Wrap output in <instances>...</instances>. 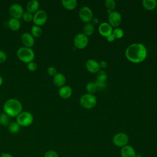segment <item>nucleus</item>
I'll list each match as a JSON object with an SVG mask.
<instances>
[{
	"instance_id": "nucleus-1",
	"label": "nucleus",
	"mask_w": 157,
	"mask_h": 157,
	"mask_svg": "<svg viewBox=\"0 0 157 157\" xmlns=\"http://www.w3.org/2000/svg\"><path fill=\"white\" fill-rule=\"evenodd\" d=\"M147 49L145 46L139 43L132 44L128 47L125 52L127 59L132 63H140L147 56Z\"/></svg>"
},
{
	"instance_id": "nucleus-2",
	"label": "nucleus",
	"mask_w": 157,
	"mask_h": 157,
	"mask_svg": "<svg viewBox=\"0 0 157 157\" xmlns=\"http://www.w3.org/2000/svg\"><path fill=\"white\" fill-rule=\"evenodd\" d=\"M4 113L10 117H17L22 110L21 103L16 99H9L6 101L3 106Z\"/></svg>"
},
{
	"instance_id": "nucleus-3",
	"label": "nucleus",
	"mask_w": 157,
	"mask_h": 157,
	"mask_svg": "<svg viewBox=\"0 0 157 157\" xmlns=\"http://www.w3.org/2000/svg\"><path fill=\"white\" fill-rule=\"evenodd\" d=\"M17 55L20 61L25 63H29L33 61L35 58L34 51L31 48L26 47H22L18 48L17 52Z\"/></svg>"
},
{
	"instance_id": "nucleus-4",
	"label": "nucleus",
	"mask_w": 157,
	"mask_h": 157,
	"mask_svg": "<svg viewBox=\"0 0 157 157\" xmlns=\"http://www.w3.org/2000/svg\"><path fill=\"white\" fill-rule=\"evenodd\" d=\"M97 103L96 98L91 94H85L80 99V105L85 109H90L93 108Z\"/></svg>"
},
{
	"instance_id": "nucleus-5",
	"label": "nucleus",
	"mask_w": 157,
	"mask_h": 157,
	"mask_svg": "<svg viewBox=\"0 0 157 157\" xmlns=\"http://www.w3.org/2000/svg\"><path fill=\"white\" fill-rule=\"evenodd\" d=\"M33 116L29 112H21L17 117V122L20 126L27 127L33 122Z\"/></svg>"
},
{
	"instance_id": "nucleus-6",
	"label": "nucleus",
	"mask_w": 157,
	"mask_h": 157,
	"mask_svg": "<svg viewBox=\"0 0 157 157\" xmlns=\"http://www.w3.org/2000/svg\"><path fill=\"white\" fill-rule=\"evenodd\" d=\"M129 142L128 136L124 132H118L115 134L112 138V142L114 145L118 147H123L128 145Z\"/></svg>"
},
{
	"instance_id": "nucleus-7",
	"label": "nucleus",
	"mask_w": 157,
	"mask_h": 157,
	"mask_svg": "<svg viewBox=\"0 0 157 157\" xmlns=\"http://www.w3.org/2000/svg\"><path fill=\"white\" fill-rule=\"evenodd\" d=\"M47 20V14L44 10H38L33 15V21L37 26H42L44 25Z\"/></svg>"
},
{
	"instance_id": "nucleus-8",
	"label": "nucleus",
	"mask_w": 157,
	"mask_h": 157,
	"mask_svg": "<svg viewBox=\"0 0 157 157\" xmlns=\"http://www.w3.org/2000/svg\"><path fill=\"white\" fill-rule=\"evenodd\" d=\"M9 13L12 18L19 19L20 18L22 17L24 10L22 6L20 4L14 3L10 6Z\"/></svg>"
},
{
	"instance_id": "nucleus-9",
	"label": "nucleus",
	"mask_w": 157,
	"mask_h": 157,
	"mask_svg": "<svg viewBox=\"0 0 157 157\" xmlns=\"http://www.w3.org/2000/svg\"><path fill=\"white\" fill-rule=\"evenodd\" d=\"M80 20L85 23H89L93 19V12L88 7H82L78 12Z\"/></svg>"
},
{
	"instance_id": "nucleus-10",
	"label": "nucleus",
	"mask_w": 157,
	"mask_h": 157,
	"mask_svg": "<svg viewBox=\"0 0 157 157\" xmlns=\"http://www.w3.org/2000/svg\"><path fill=\"white\" fill-rule=\"evenodd\" d=\"M74 45L75 46L79 49L84 48L88 43V37L83 33H80L76 35L74 38Z\"/></svg>"
},
{
	"instance_id": "nucleus-11",
	"label": "nucleus",
	"mask_w": 157,
	"mask_h": 157,
	"mask_svg": "<svg viewBox=\"0 0 157 157\" xmlns=\"http://www.w3.org/2000/svg\"><path fill=\"white\" fill-rule=\"evenodd\" d=\"M109 24L112 27L118 26L121 22V16L120 13L116 11H112L108 16Z\"/></svg>"
},
{
	"instance_id": "nucleus-12",
	"label": "nucleus",
	"mask_w": 157,
	"mask_h": 157,
	"mask_svg": "<svg viewBox=\"0 0 157 157\" xmlns=\"http://www.w3.org/2000/svg\"><path fill=\"white\" fill-rule=\"evenodd\" d=\"M21 40L25 47L28 48L33 47L35 43L34 37L29 33H23L21 36Z\"/></svg>"
},
{
	"instance_id": "nucleus-13",
	"label": "nucleus",
	"mask_w": 157,
	"mask_h": 157,
	"mask_svg": "<svg viewBox=\"0 0 157 157\" xmlns=\"http://www.w3.org/2000/svg\"><path fill=\"white\" fill-rule=\"evenodd\" d=\"M120 156L121 157H136V152L132 146L127 145L121 148L120 150Z\"/></svg>"
},
{
	"instance_id": "nucleus-14",
	"label": "nucleus",
	"mask_w": 157,
	"mask_h": 157,
	"mask_svg": "<svg viewBox=\"0 0 157 157\" xmlns=\"http://www.w3.org/2000/svg\"><path fill=\"white\" fill-rule=\"evenodd\" d=\"M98 30L101 35L106 37L112 34L113 31L112 27L108 23L105 22L101 23V25L99 26Z\"/></svg>"
},
{
	"instance_id": "nucleus-15",
	"label": "nucleus",
	"mask_w": 157,
	"mask_h": 157,
	"mask_svg": "<svg viewBox=\"0 0 157 157\" xmlns=\"http://www.w3.org/2000/svg\"><path fill=\"white\" fill-rule=\"evenodd\" d=\"M86 67L91 73H97L100 71L99 64L94 59H88L86 63Z\"/></svg>"
},
{
	"instance_id": "nucleus-16",
	"label": "nucleus",
	"mask_w": 157,
	"mask_h": 157,
	"mask_svg": "<svg viewBox=\"0 0 157 157\" xmlns=\"http://www.w3.org/2000/svg\"><path fill=\"white\" fill-rule=\"evenodd\" d=\"M66 81V77L62 73H57L53 77V83L58 87L63 86Z\"/></svg>"
},
{
	"instance_id": "nucleus-17",
	"label": "nucleus",
	"mask_w": 157,
	"mask_h": 157,
	"mask_svg": "<svg viewBox=\"0 0 157 157\" xmlns=\"http://www.w3.org/2000/svg\"><path fill=\"white\" fill-rule=\"evenodd\" d=\"M72 92V88L69 86H63L59 88L58 94L61 98L66 99L71 96Z\"/></svg>"
},
{
	"instance_id": "nucleus-18",
	"label": "nucleus",
	"mask_w": 157,
	"mask_h": 157,
	"mask_svg": "<svg viewBox=\"0 0 157 157\" xmlns=\"http://www.w3.org/2000/svg\"><path fill=\"white\" fill-rule=\"evenodd\" d=\"M39 2L37 0H31L29 1L26 5L27 11L30 13L36 12L39 10Z\"/></svg>"
},
{
	"instance_id": "nucleus-19",
	"label": "nucleus",
	"mask_w": 157,
	"mask_h": 157,
	"mask_svg": "<svg viewBox=\"0 0 157 157\" xmlns=\"http://www.w3.org/2000/svg\"><path fill=\"white\" fill-rule=\"evenodd\" d=\"M8 26L11 30L16 31L20 29L21 23L18 19L11 18L8 21Z\"/></svg>"
},
{
	"instance_id": "nucleus-20",
	"label": "nucleus",
	"mask_w": 157,
	"mask_h": 157,
	"mask_svg": "<svg viewBox=\"0 0 157 157\" xmlns=\"http://www.w3.org/2000/svg\"><path fill=\"white\" fill-rule=\"evenodd\" d=\"M142 5L146 10H152L156 7L157 2L156 0H144Z\"/></svg>"
},
{
	"instance_id": "nucleus-21",
	"label": "nucleus",
	"mask_w": 157,
	"mask_h": 157,
	"mask_svg": "<svg viewBox=\"0 0 157 157\" xmlns=\"http://www.w3.org/2000/svg\"><path fill=\"white\" fill-rule=\"evenodd\" d=\"M61 3L63 6L67 10L74 9L77 4V2L75 0H63Z\"/></svg>"
},
{
	"instance_id": "nucleus-22",
	"label": "nucleus",
	"mask_w": 157,
	"mask_h": 157,
	"mask_svg": "<svg viewBox=\"0 0 157 157\" xmlns=\"http://www.w3.org/2000/svg\"><path fill=\"white\" fill-rule=\"evenodd\" d=\"M83 31V34H85L86 36L92 35L94 31V26L92 23H88L84 26Z\"/></svg>"
},
{
	"instance_id": "nucleus-23",
	"label": "nucleus",
	"mask_w": 157,
	"mask_h": 157,
	"mask_svg": "<svg viewBox=\"0 0 157 157\" xmlns=\"http://www.w3.org/2000/svg\"><path fill=\"white\" fill-rule=\"evenodd\" d=\"M8 130L12 134H17L20 130V126L18 124L17 121L16 122L13 121L9 123L8 126Z\"/></svg>"
},
{
	"instance_id": "nucleus-24",
	"label": "nucleus",
	"mask_w": 157,
	"mask_h": 157,
	"mask_svg": "<svg viewBox=\"0 0 157 157\" xmlns=\"http://www.w3.org/2000/svg\"><path fill=\"white\" fill-rule=\"evenodd\" d=\"M31 33L33 36L34 37H39L42 34V30L41 28L37 25H34L32 26L31 29Z\"/></svg>"
},
{
	"instance_id": "nucleus-25",
	"label": "nucleus",
	"mask_w": 157,
	"mask_h": 157,
	"mask_svg": "<svg viewBox=\"0 0 157 157\" xmlns=\"http://www.w3.org/2000/svg\"><path fill=\"white\" fill-rule=\"evenodd\" d=\"M9 121L10 117L7 114L4 112L0 114V124L3 126H7L9 124Z\"/></svg>"
},
{
	"instance_id": "nucleus-26",
	"label": "nucleus",
	"mask_w": 157,
	"mask_h": 157,
	"mask_svg": "<svg viewBox=\"0 0 157 157\" xmlns=\"http://www.w3.org/2000/svg\"><path fill=\"white\" fill-rule=\"evenodd\" d=\"M107 78V74L105 71L100 70L97 74V80L100 82H105Z\"/></svg>"
},
{
	"instance_id": "nucleus-27",
	"label": "nucleus",
	"mask_w": 157,
	"mask_h": 157,
	"mask_svg": "<svg viewBox=\"0 0 157 157\" xmlns=\"http://www.w3.org/2000/svg\"><path fill=\"white\" fill-rule=\"evenodd\" d=\"M86 90L89 93V94H93L97 90L96 86L94 82H89L86 85Z\"/></svg>"
},
{
	"instance_id": "nucleus-28",
	"label": "nucleus",
	"mask_w": 157,
	"mask_h": 157,
	"mask_svg": "<svg viewBox=\"0 0 157 157\" xmlns=\"http://www.w3.org/2000/svg\"><path fill=\"white\" fill-rule=\"evenodd\" d=\"M105 5L108 10V12L110 13L111 10H113L115 9L116 4L113 0H106L105 2Z\"/></svg>"
},
{
	"instance_id": "nucleus-29",
	"label": "nucleus",
	"mask_w": 157,
	"mask_h": 157,
	"mask_svg": "<svg viewBox=\"0 0 157 157\" xmlns=\"http://www.w3.org/2000/svg\"><path fill=\"white\" fill-rule=\"evenodd\" d=\"M115 39H120L123 36V31L120 28H115L113 30L112 34Z\"/></svg>"
},
{
	"instance_id": "nucleus-30",
	"label": "nucleus",
	"mask_w": 157,
	"mask_h": 157,
	"mask_svg": "<svg viewBox=\"0 0 157 157\" xmlns=\"http://www.w3.org/2000/svg\"><path fill=\"white\" fill-rule=\"evenodd\" d=\"M94 83H95L97 90L102 91V90H105L107 88V84H106L105 82L96 80Z\"/></svg>"
},
{
	"instance_id": "nucleus-31",
	"label": "nucleus",
	"mask_w": 157,
	"mask_h": 157,
	"mask_svg": "<svg viewBox=\"0 0 157 157\" xmlns=\"http://www.w3.org/2000/svg\"><path fill=\"white\" fill-rule=\"evenodd\" d=\"M22 18L25 21H27V22H30L31 21H33V15L26 11V12H24L23 14V16H22Z\"/></svg>"
},
{
	"instance_id": "nucleus-32",
	"label": "nucleus",
	"mask_w": 157,
	"mask_h": 157,
	"mask_svg": "<svg viewBox=\"0 0 157 157\" xmlns=\"http://www.w3.org/2000/svg\"><path fill=\"white\" fill-rule=\"evenodd\" d=\"M44 157H59V155L56 151L50 150L45 152Z\"/></svg>"
},
{
	"instance_id": "nucleus-33",
	"label": "nucleus",
	"mask_w": 157,
	"mask_h": 157,
	"mask_svg": "<svg viewBox=\"0 0 157 157\" xmlns=\"http://www.w3.org/2000/svg\"><path fill=\"white\" fill-rule=\"evenodd\" d=\"M27 68L30 71H35L37 68V64H36V63H35L34 61H31V62L28 63Z\"/></svg>"
},
{
	"instance_id": "nucleus-34",
	"label": "nucleus",
	"mask_w": 157,
	"mask_h": 157,
	"mask_svg": "<svg viewBox=\"0 0 157 157\" xmlns=\"http://www.w3.org/2000/svg\"><path fill=\"white\" fill-rule=\"evenodd\" d=\"M47 73L50 76H55L57 72H56V69H55V67H53V66H50V67H48L47 68Z\"/></svg>"
},
{
	"instance_id": "nucleus-35",
	"label": "nucleus",
	"mask_w": 157,
	"mask_h": 157,
	"mask_svg": "<svg viewBox=\"0 0 157 157\" xmlns=\"http://www.w3.org/2000/svg\"><path fill=\"white\" fill-rule=\"evenodd\" d=\"M7 59L6 53L2 50H0V64L3 63Z\"/></svg>"
},
{
	"instance_id": "nucleus-36",
	"label": "nucleus",
	"mask_w": 157,
	"mask_h": 157,
	"mask_svg": "<svg viewBox=\"0 0 157 157\" xmlns=\"http://www.w3.org/2000/svg\"><path fill=\"white\" fill-rule=\"evenodd\" d=\"M99 64L100 67H101V68H102V69L105 68V67L107 66V62L105 61H101Z\"/></svg>"
},
{
	"instance_id": "nucleus-37",
	"label": "nucleus",
	"mask_w": 157,
	"mask_h": 157,
	"mask_svg": "<svg viewBox=\"0 0 157 157\" xmlns=\"http://www.w3.org/2000/svg\"><path fill=\"white\" fill-rule=\"evenodd\" d=\"M107 40L109 42H113L115 40V37H114V36L112 34H110V36L107 37Z\"/></svg>"
},
{
	"instance_id": "nucleus-38",
	"label": "nucleus",
	"mask_w": 157,
	"mask_h": 157,
	"mask_svg": "<svg viewBox=\"0 0 157 157\" xmlns=\"http://www.w3.org/2000/svg\"><path fill=\"white\" fill-rule=\"evenodd\" d=\"M1 157H13L12 155L8 153H2L1 155Z\"/></svg>"
},
{
	"instance_id": "nucleus-39",
	"label": "nucleus",
	"mask_w": 157,
	"mask_h": 157,
	"mask_svg": "<svg viewBox=\"0 0 157 157\" xmlns=\"http://www.w3.org/2000/svg\"><path fill=\"white\" fill-rule=\"evenodd\" d=\"M91 21H92V24H93V25H97V24L98 23V22H99L98 18H93L92 20H91Z\"/></svg>"
},
{
	"instance_id": "nucleus-40",
	"label": "nucleus",
	"mask_w": 157,
	"mask_h": 157,
	"mask_svg": "<svg viewBox=\"0 0 157 157\" xmlns=\"http://www.w3.org/2000/svg\"><path fill=\"white\" fill-rule=\"evenodd\" d=\"M2 82H3V79H2V77H1V75H0V86L2 84Z\"/></svg>"
},
{
	"instance_id": "nucleus-41",
	"label": "nucleus",
	"mask_w": 157,
	"mask_h": 157,
	"mask_svg": "<svg viewBox=\"0 0 157 157\" xmlns=\"http://www.w3.org/2000/svg\"><path fill=\"white\" fill-rule=\"evenodd\" d=\"M136 157H143L141 155H140V154H139V155H136Z\"/></svg>"
},
{
	"instance_id": "nucleus-42",
	"label": "nucleus",
	"mask_w": 157,
	"mask_h": 157,
	"mask_svg": "<svg viewBox=\"0 0 157 157\" xmlns=\"http://www.w3.org/2000/svg\"><path fill=\"white\" fill-rule=\"evenodd\" d=\"M156 10H157V6H156Z\"/></svg>"
}]
</instances>
